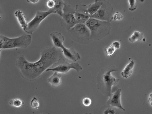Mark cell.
Returning a JSON list of instances; mask_svg holds the SVG:
<instances>
[{
  "mask_svg": "<svg viewBox=\"0 0 152 114\" xmlns=\"http://www.w3.org/2000/svg\"><path fill=\"white\" fill-rule=\"evenodd\" d=\"M40 55L39 59L33 63L28 61L23 55L18 57L15 65L20 70L23 79L29 81L35 80L44 71L61 60L60 53L54 46L43 48L40 52Z\"/></svg>",
  "mask_w": 152,
  "mask_h": 114,
  "instance_id": "6da1fadb",
  "label": "cell"
},
{
  "mask_svg": "<svg viewBox=\"0 0 152 114\" xmlns=\"http://www.w3.org/2000/svg\"><path fill=\"white\" fill-rule=\"evenodd\" d=\"M118 68L114 66H110L102 69L96 78L98 89L104 96H108L112 93V88L118 82L119 79L113 76L112 72L117 71Z\"/></svg>",
  "mask_w": 152,
  "mask_h": 114,
  "instance_id": "7a4b0ae2",
  "label": "cell"
},
{
  "mask_svg": "<svg viewBox=\"0 0 152 114\" xmlns=\"http://www.w3.org/2000/svg\"><path fill=\"white\" fill-rule=\"evenodd\" d=\"M89 29L92 40H99L110 33V22L90 17L85 23Z\"/></svg>",
  "mask_w": 152,
  "mask_h": 114,
  "instance_id": "3957f363",
  "label": "cell"
},
{
  "mask_svg": "<svg viewBox=\"0 0 152 114\" xmlns=\"http://www.w3.org/2000/svg\"><path fill=\"white\" fill-rule=\"evenodd\" d=\"M31 37L28 34H23L20 36L9 38L2 35H0V50L4 49L16 48H25L31 42Z\"/></svg>",
  "mask_w": 152,
  "mask_h": 114,
  "instance_id": "277c9868",
  "label": "cell"
},
{
  "mask_svg": "<svg viewBox=\"0 0 152 114\" xmlns=\"http://www.w3.org/2000/svg\"><path fill=\"white\" fill-rule=\"evenodd\" d=\"M68 31L71 38L79 43L87 44L92 40L90 31L85 23H77Z\"/></svg>",
  "mask_w": 152,
  "mask_h": 114,
  "instance_id": "5b68a950",
  "label": "cell"
},
{
  "mask_svg": "<svg viewBox=\"0 0 152 114\" xmlns=\"http://www.w3.org/2000/svg\"><path fill=\"white\" fill-rule=\"evenodd\" d=\"M75 12V10L70 5L65 2L60 21L61 26L66 30H68L77 23Z\"/></svg>",
  "mask_w": 152,
  "mask_h": 114,
  "instance_id": "8992f818",
  "label": "cell"
},
{
  "mask_svg": "<svg viewBox=\"0 0 152 114\" xmlns=\"http://www.w3.org/2000/svg\"><path fill=\"white\" fill-rule=\"evenodd\" d=\"M53 13H54L50 9L46 11H37L34 18L28 23L27 27L24 31L27 33L32 34L37 29L42 21Z\"/></svg>",
  "mask_w": 152,
  "mask_h": 114,
  "instance_id": "52a82bcc",
  "label": "cell"
},
{
  "mask_svg": "<svg viewBox=\"0 0 152 114\" xmlns=\"http://www.w3.org/2000/svg\"><path fill=\"white\" fill-rule=\"evenodd\" d=\"M114 14L113 7L109 2L104 0L99 10L90 17L102 21L110 22Z\"/></svg>",
  "mask_w": 152,
  "mask_h": 114,
  "instance_id": "ba28073f",
  "label": "cell"
},
{
  "mask_svg": "<svg viewBox=\"0 0 152 114\" xmlns=\"http://www.w3.org/2000/svg\"><path fill=\"white\" fill-rule=\"evenodd\" d=\"M61 62L60 64L55 67L47 69L45 71H52L59 73H66L69 71L71 69H75L77 72H79L82 70V67L77 63H69L64 60H61Z\"/></svg>",
  "mask_w": 152,
  "mask_h": 114,
  "instance_id": "9c48e42d",
  "label": "cell"
},
{
  "mask_svg": "<svg viewBox=\"0 0 152 114\" xmlns=\"http://www.w3.org/2000/svg\"><path fill=\"white\" fill-rule=\"evenodd\" d=\"M88 5L77 4L75 10V15L78 23H85L90 18L91 15L88 11Z\"/></svg>",
  "mask_w": 152,
  "mask_h": 114,
  "instance_id": "30bf717a",
  "label": "cell"
},
{
  "mask_svg": "<svg viewBox=\"0 0 152 114\" xmlns=\"http://www.w3.org/2000/svg\"><path fill=\"white\" fill-rule=\"evenodd\" d=\"M121 89H119L115 92L111 93L108 96L109 99L107 101V105L113 107L119 108L125 111L121 102Z\"/></svg>",
  "mask_w": 152,
  "mask_h": 114,
  "instance_id": "8fae6325",
  "label": "cell"
},
{
  "mask_svg": "<svg viewBox=\"0 0 152 114\" xmlns=\"http://www.w3.org/2000/svg\"><path fill=\"white\" fill-rule=\"evenodd\" d=\"M61 49L63 55L67 59L74 62L81 59L80 54L73 48H68L64 46Z\"/></svg>",
  "mask_w": 152,
  "mask_h": 114,
  "instance_id": "7c38bea8",
  "label": "cell"
},
{
  "mask_svg": "<svg viewBox=\"0 0 152 114\" xmlns=\"http://www.w3.org/2000/svg\"><path fill=\"white\" fill-rule=\"evenodd\" d=\"M50 36L54 46L61 49L64 46V37L61 33L54 32L50 34Z\"/></svg>",
  "mask_w": 152,
  "mask_h": 114,
  "instance_id": "4fadbf2b",
  "label": "cell"
},
{
  "mask_svg": "<svg viewBox=\"0 0 152 114\" xmlns=\"http://www.w3.org/2000/svg\"><path fill=\"white\" fill-rule=\"evenodd\" d=\"M15 15L21 28L25 31L27 27L28 23L26 16L22 11L19 10L16 11Z\"/></svg>",
  "mask_w": 152,
  "mask_h": 114,
  "instance_id": "5bb4252c",
  "label": "cell"
},
{
  "mask_svg": "<svg viewBox=\"0 0 152 114\" xmlns=\"http://www.w3.org/2000/svg\"><path fill=\"white\" fill-rule=\"evenodd\" d=\"M61 75L56 71H54L52 75L47 79L48 82L53 87H57L61 83Z\"/></svg>",
  "mask_w": 152,
  "mask_h": 114,
  "instance_id": "9a60e30c",
  "label": "cell"
},
{
  "mask_svg": "<svg viewBox=\"0 0 152 114\" xmlns=\"http://www.w3.org/2000/svg\"><path fill=\"white\" fill-rule=\"evenodd\" d=\"M104 0H95L92 4L88 5V11L91 16L95 13L103 4Z\"/></svg>",
  "mask_w": 152,
  "mask_h": 114,
  "instance_id": "2e32d148",
  "label": "cell"
},
{
  "mask_svg": "<svg viewBox=\"0 0 152 114\" xmlns=\"http://www.w3.org/2000/svg\"><path fill=\"white\" fill-rule=\"evenodd\" d=\"M134 64L135 61L132 60L126 65L121 73V74L123 77L127 78L131 75Z\"/></svg>",
  "mask_w": 152,
  "mask_h": 114,
  "instance_id": "e0dca14e",
  "label": "cell"
},
{
  "mask_svg": "<svg viewBox=\"0 0 152 114\" xmlns=\"http://www.w3.org/2000/svg\"><path fill=\"white\" fill-rule=\"evenodd\" d=\"M55 3L54 7L51 10L54 13L57 14L61 16L63 13V9L65 2L62 0H54Z\"/></svg>",
  "mask_w": 152,
  "mask_h": 114,
  "instance_id": "ac0fdd59",
  "label": "cell"
},
{
  "mask_svg": "<svg viewBox=\"0 0 152 114\" xmlns=\"http://www.w3.org/2000/svg\"><path fill=\"white\" fill-rule=\"evenodd\" d=\"M143 36L142 33L135 31L129 39L130 42L133 43L137 41L141 40L143 39Z\"/></svg>",
  "mask_w": 152,
  "mask_h": 114,
  "instance_id": "d6986e66",
  "label": "cell"
},
{
  "mask_svg": "<svg viewBox=\"0 0 152 114\" xmlns=\"http://www.w3.org/2000/svg\"><path fill=\"white\" fill-rule=\"evenodd\" d=\"M24 104V102L22 100L18 98L11 99L9 102L10 105L16 108L21 107Z\"/></svg>",
  "mask_w": 152,
  "mask_h": 114,
  "instance_id": "ffe728a7",
  "label": "cell"
},
{
  "mask_svg": "<svg viewBox=\"0 0 152 114\" xmlns=\"http://www.w3.org/2000/svg\"><path fill=\"white\" fill-rule=\"evenodd\" d=\"M117 49L116 47L112 43L105 49V52L107 56L110 57L113 55Z\"/></svg>",
  "mask_w": 152,
  "mask_h": 114,
  "instance_id": "44dd1931",
  "label": "cell"
},
{
  "mask_svg": "<svg viewBox=\"0 0 152 114\" xmlns=\"http://www.w3.org/2000/svg\"><path fill=\"white\" fill-rule=\"evenodd\" d=\"M40 103L37 98L34 97L31 101V105L34 109H38L40 106Z\"/></svg>",
  "mask_w": 152,
  "mask_h": 114,
  "instance_id": "7402d4cb",
  "label": "cell"
},
{
  "mask_svg": "<svg viewBox=\"0 0 152 114\" xmlns=\"http://www.w3.org/2000/svg\"><path fill=\"white\" fill-rule=\"evenodd\" d=\"M123 17V15L121 13L118 11H117L114 14L113 20L114 21H120L121 20Z\"/></svg>",
  "mask_w": 152,
  "mask_h": 114,
  "instance_id": "603a6c76",
  "label": "cell"
},
{
  "mask_svg": "<svg viewBox=\"0 0 152 114\" xmlns=\"http://www.w3.org/2000/svg\"><path fill=\"white\" fill-rule=\"evenodd\" d=\"M83 105L86 107H88L91 104V99L88 97H85L83 98L82 101Z\"/></svg>",
  "mask_w": 152,
  "mask_h": 114,
  "instance_id": "cb8c5ba5",
  "label": "cell"
},
{
  "mask_svg": "<svg viewBox=\"0 0 152 114\" xmlns=\"http://www.w3.org/2000/svg\"><path fill=\"white\" fill-rule=\"evenodd\" d=\"M128 1L130 6L129 10L132 11L135 10L137 7L136 0H128Z\"/></svg>",
  "mask_w": 152,
  "mask_h": 114,
  "instance_id": "d4e9b609",
  "label": "cell"
},
{
  "mask_svg": "<svg viewBox=\"0 0 152 114\" xmlns=\"http://www.w3.org/2000/svg\"><path fill=\"white\" fill-rule=\"evenodd\" d=\"M55 3L54 0H48L46 2V7L49 9H52L55 7Z\"/></svg>",
  "mask_w": 152,
  "mask_h": 114,
  "instance_id": "484cf974",
  "label": "cell"
},
{
  "mask_svg": "<svg viewBox=\"0 0 152 114\" xmlns=\"http://www.w3.org/2000/svg\"><path fill=\"white\" fill-rule=\"evenodd\" d=\"M103 114H116L115 111L111 107H107L104 109L103 111Z\"/></svg>",
  "mask_w": 152,
  "mask_h": 114,
  "instance_id": "4316f807",
  "label": "cell"
},
{
  "mask_svg": "<svg viewBox=\"0 0 152 114\" xmlns=\"http://www.w3.org/2000/svg\"><path fill=\"white\" fill-rule=\"evenodd\" d=\"M116 48L117 49H119L120 47V43L118 41H115L112 43Z\"/></svg>",
  "mask_w": 152,
  "mask_h": 114,
  "instance_id": "83f0119b",
  "label": "cell"
},
{
  "mask_svg": "<svg viewBox=\"0 0 152 114\" xmlns=\"http://www.w3.org/2000/svg\"><path fill=\"white\" fill-rule=\"evenodd\" d=\"M39 0H26L27 2L33 4L37 3Z\"/></svg>",
  "mask_w": 152,
  "mask_h": 114,
  "instance_id": "f1b7e54d",
  "label": "cell"
},
{
  "mask_svg": "<svg viewBox=\"0 0 152 114\" xmlns=\"http://www.w3.org/2000/svg\"><path fill=\"white\" fill-rule=\"evenodd\" d=\"M148 101L150 102L151 105L152 106V93L149 95Z\"/></svg>",
  "mask_w": 152,
  "mask_h": 114,
  "instance_id": "f546056e",
  "label": "cell"
},
{
  "mask_svg": "<svg viewBox=\"0 0 152 114\" xmlns=\"http://www.w3.org/2000/svg\"><path fill=\"white\" fill-rule=\"evenodd\" d=\"M139 1L140 2H143L144 1V0H139Z\"/></svg>",
  "mask_w": 152,
  "mask_h": 114,
  "instance_id": "4dcf8cb0",
  "label": "cell"
}]
</instances>
